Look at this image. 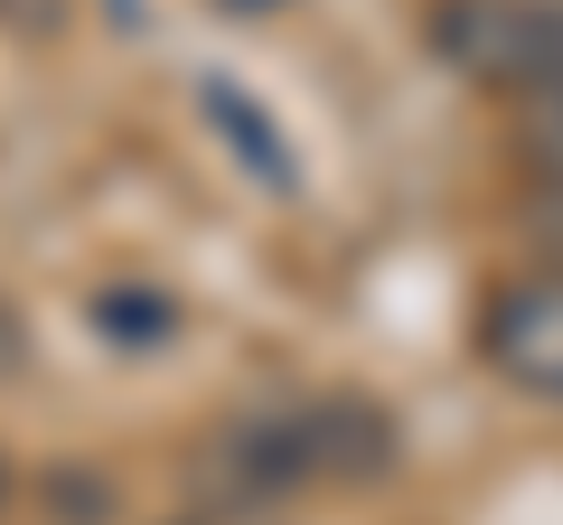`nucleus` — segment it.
Returning <instances> with one entry per match:
<instances>
[{"label":"nucleus","mask_w":563,"mask_h":525,"mask_svg":"<svg viewBox=\"0 0 563 525\" xmlns=\"http://www.w3.org/2000/svg\"><path fill=\"white\" fill-rule=\"evenodd\" d=\"M395 413L376 394H310V404L254 413L217 442V479L235 488L244 506L263 498H301V488H376L395 479Z\"/></svg>","instance_id":"nucleus-1"},{"label":"nucleus","mask_w":563,"mask_h":525,"mask_svg":"<svg viewBox=\"0 0 563 525\" xmlns=\"http://www.w3.org/2000/svg\"><path fill=\"white\" fill-rule=\"evenodd\" d=\"M432 57L479 94H544L563 85V0H442Z\"/></svg>","instance_id":"nucleus-2"},{"label":"nucleus","mask_w":563,"mask_h":525,"mask_svg":"<svg viewBox=\"0 0 563 525\" xmlns=\"http://www.w3.org/2000/svg\"><path fill=\"white\" fill-rule=\"evenodd\" d=\"M479 357L488 376H507L536 404H563V272L536 262V272H507L479 301Z\"/></svg>","instance_id":"nucleus-3"},{"label":"nucleus","mask_w":563,"mask_h":525,"mask_svg":"<svg viewBox=\"0 0 563 525\" xmlns=\"http://www.w3.org/2000/svg\"><path fill=\"white\" fill-rule=\"evenodd\" d=\"M95 328H103L113 347H161V338H179V301H169V291H151V282L95 291Z\"/></svg>","instance_id":"nucleus-4"},{"label":"nucleus","mask_w":563,"mask_h":525,"mask_svg":"<svg viewBox=\"0 0 563 525\" xmlns=\"http://www.w3.org/2000/svg\"><path fill=\"white\" fill-rule=\"evenodd\" d=\"M507 142H517V160H526V179H536V188H563V85L517 94V113H507Z\"/></svg>","instance_id":"nucleus-5"},{"label":"nucleus","mask_w":563,"mask_h":525,"mask_svg":"<svg viewBox=\"0 0 563 525\" xmlns=\"http://www.w3.org/2000/svg\"><path fill=\"white\" fill-rule=\"evenodd\" d=\"M517 216H526V235H536V254L563 272V188H526V206H517Z\"/></svg>","instance_id":"nucleus-6"},{"label":"nucleus","mask_w":563,"mask_h":525,"mask_svg":"<svg viewBox=\"0 0 563 525\" xmlns=\"http://www.w3.org/2000/svg\"><path fill=\"white\" fill-rule=\"evenodd\" d=\"M10 488H20V479H10V450H0V516H10Z\"/></svg>","instance_id":"nucleus-7"},{"label":"nucleus","mask_w":563,"mask_h":525,"mask_svg":"<svg viewBox=\"0 0 563 525\" xmlns=\"http://www.w3.org/2000/svg\"><path fill=\"white\" fill-rule=\"evenodd\" d=\"M179 525H254V516H179Z\"/></svg>","instance_id":"nucleus-8"},{"label":"nucleus","mask_w":563,"mask_h":525,"mask_svg":"<svg viewBox=\"0 0 563 525\" xmlns=\"http://www.w3.org/2000/svg\"><path fill=\"white\" fill-rule=\"evenodd\" d=\"M225 10H273V0H225Z\"/></svg>","instance_id":"nucleus-9"}]
</instances>
